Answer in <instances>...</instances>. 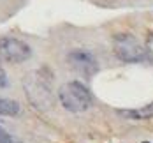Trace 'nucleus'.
I'll list each match as a JSON object with an SVG mask.
<instances>
[{"instance_id": "6e6552de", "label": "nucleus", "mask_w": 153, "mask_h": 143, "mask_svg": "<svg viewBox=\"0 0 153 143\" xmlns=\"http://www.w3.org/2000/svg\"><path fill=\"white\" fill-rule=\"evenodd\" d=\"M0 143H21V140L16 138L14 134H11L9 131H5L0 126Z\"/></svg>"}, {"instance_id": "7ed1b4c3", "label": "nucleus", "mask_w": 153, "mask_h": 143, "mask_svg": "<svg viewBox=\"0 0 153 143\" xmlns=\"http://www.w3.org/2000/svg\"><path fill=\"white\" fill-rule=\"evenodd\" d=\"M23 87L25 92L28 95V99L32 101V104L35 108H49L53 104V95L49 90L48 79L42 76V71H33L28 76H25L23 79Z\"/></svg>"}, {"instance_id": "f03ea898", "label": "nucleus", "mask_w": 153, "mask_h": 143, "mask_svg": "<svg viewBox=\"0 0 153 143\" xmlns=\"http://www.w3.org/2000/svg\"><path fill=\"white\" fill-rule=\"evenodd\" d=\"M113 49L114 55L127 64H137V62H144L150 58L148 48L143 46L137 39L130 34H118L113 39Z\"/></svg>"}, {"instance_id": "20e7f679", "label": "nucleus", "mask_w": 153, "mask_h": 143, "mask_svg": "<svg viewBox=\"0 0 153 143\" xmlns=\"http://www.w3.org/2000/svg\"><path fill=\"white\" fill-rule=\"evenodd\" d=\"M32 57V48L16 37L0 35V58L9 64H21L27 62Z\"/></svg>"}, {"instance_id": "9b49d317", "label": "nucleus", "mask_w": 153, "mask_h": 143, "mask_svg": "<svg viewBox=\"0 0 153 143\" xmlns=\"http://www.w3.org/2000/svg\"><path fill=\"white\" fill-rule=\"evenodd\" d=\"M143 143H150V142H143Z\"/></svg>"}, {"instance_id": "0eeeda50", "label": "nucleus", "mask_w": 153, "mask_h": 143, "mask_svg": "<svg viewBox=\"0 0 153 143\" xmlns=\"http://www.w3.org/2000/svg\"><path fill=\"white\" fill-rule=\"evenodd\" d=\"M19 111H21V106L18 101L9 99V97H0V115L16 117V115H19Z\"/></svg>"}, {"instance_id": "39448f33", "label": "nucleus", "mask_w": 153, "mask_h": 143, "mask_svg": "<svg viewBox=\"0 0 153 143\" xmlns=\"http://www.w3.org/2000/svg\"><path fill=\"white\" fill-rule=\"evenodd\" d=\"M67 64H69V67L72 71H76L77 74H81L85 78H90V76H93L99 71L97 58L93 57L90 51L79 49V48L67 53Z\"/></svg>"}, {"instance_id": "9d476101", "label": "nucleus", "mask_w": 153, "mask_h": 143, "mask_svg": "<svg viewBox=\"0 0 153 143\" xmlns=\"http://www.w3.org/2000/svg\"><path fill=\"white\" fill-rule=\"evenodd\" d=\"M148 53H152L153 57V37H150V41H148Z\"/></svg>"}, {"instance_id": "1a4fd4ad", "label": "nucleus", "mask_w": 153, "mask_h": 143, "mask_svg": "<svg viewBox=\"0 0 153 143\" xmlns=\"http://www.w3.org/2000/svg\"><path fill=\"white\" fill-rule=\"evenodd\" d=\"M9 85V79H7V73L4 69V65L0 62V87H7Z\"/></svg>"}, {"instance_id": "f257e3e1", "label": "nucleus", "mask_w": 153, "mask_h": 143, "mask_svg": "<svg viewBox=\"0 0 153 143\" xmlns=\"http://www.w3.org/2000/svg\"><path fill=\"white\" fill-rule=\"evenodd\" d=\"M60 104L71 113H81L92 106V94L81 81H67L58 88Z\"/></svg>"}, {"instance_id": "423d86ee", "label": "nucleus", "mask_w": 153, "mask_h": 143, "mask_svg": "<svg viewBox=\"0 0 153 143\" xmlns=\"http://www.w3.org/2000/svg\"><path fill=\"white\" fill-rule=\"evenodd\" d=\"M118 115H122L128 120H148L153 117V103L141 106V108H134V110H120Z\"/></svg>"}]
</instances>
